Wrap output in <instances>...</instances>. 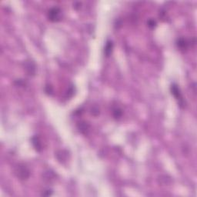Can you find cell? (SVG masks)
<instances>
[{
	"mask_svg": "<svg viewBox=\"0 0 197 197\" xmlns=\"http://www.w3.org/2000/svg\"><path fill=\"white\" fill-rule=\"evenodd\" d=\"M16 174L21 180H26L30 176V170L25 164H19L16 169Z\"/></svg>",
	"mask_w": 197,
	"mask_h": 197,
	"instance_id": "6da1fadb",
	"label": "cell"
},
{
	"mask_svg": "<svg viewBox=\"0 0 197 197\" xmlns=\"http://www.w3.org/2000/svg\"><path fill=\"white\" fill-rule=\"evenodd\" d=\"M170 90H171V93L173 95V96H174L176 100L179 101V105H180V106L182 107V106H184L185 103H184V100H183V96H182V94H181V91H180V89L178 86V85H176V84L175 83L173 84V85L171 86V88H170Z\"/></svg>",
	"mask_w": 197,
	"mask_h": 197,
	"instance_id": "7a4b0ae2",
	"label": "cell"
},
{
	"mask_svg": "<svg viewBox=\"0 0 197 197\" xmlns=\"http://www.w3.org/2000/svg\"><path fill=\"white\" fill-rule=\"evenodd\" d=\"M61 9L58 7H52L48 12V18L52 22H58L61 19Z\"/></svg>",
	"mask_w": 197,
	"mask_h": 197,
	"instance_id": "3957f363",
	"label": "cell"
},
{
	"mask_svg": "<svg viewBox=\"0 0 197 197\" xmlns=\"http://www.w3.org/2000/svg\"><path fill=\"white\" fill-rule=\"evenodd\" d=\"M24 69L26 71V72L28 73L29 75L30 76H33L35 75L36 72V66H35V63L32 60H26L25 61L24 64Z\"/></svg>",
	"mask_w": 197,
	"mask_h": 197,
	"instance_id": "277c9868",
	"label": "cell"
},
{
	"mask_svg": "<svg viewBox=\"0 0 197 197\" xmlns=\"http://www.w3.org/2000/svg\"><path fill=\"white\" fill-rule=\"evenodd\" d=\"M176 45H177V47L180 48L181 50H185V49H186L187 48H188L189 43V42L186 38L182 37V38H180L177 39Z\"/></svg>",
	"mask_w": 197,
	"mask_h": 197,
	"instance_id": "5b68a950",
	"label": "cell"
},
{
	"mask_svg": "<svg viewBox=\"0 0 197 197\" xmlns=\"http://www.w3.org/2000/svg\"><path fill=\"white\" fill-rule=\"evenodd\" d=\"M56 158L60 162H63L65 161H66L67 157H68V152L66 150H60L58 151L56 154Z\"/></svg>",
	"mask_w": 197,
	"mask_h": 197,
	"instance_id": "8992f818",
	"label": "cell"
},
{
	"mask_svg": "<svg viewBox=\"0 0 197 197\" xmlns=\"http://www.w3.org/2000/svg\"><path fill=\"white\" fill-rule=\"evenodd\" d=\"M32 143L33 145L34 148L38 151V152H40L41 150L42 149V143H41L40 140L38 136H34L32 139Z\"/></svg>",
	"mask_w": 197,
	"mask_h": 197,
	"instance_id": "52a82bcc",
	"label": "cell"
},
{
	"mask_svg": "<svg viewBox=\"0 0 197 197\" xmlns=\"http://www.w3.org/2000/svg\"><path fill=\"white\" fill-rule=\"evenodd\" d=\"M112 49H113V42H112V41L111 40L107 41L104 49V53L106 57H109V56L112 54Z\"/></svg>",
	"mask_w": 197,
	"mask_h": 197,
	"instance_id": "ba28073f",
	"label": "cell"
},
{
	"mask_svg": "<svg viewBox=\"0 0 197 197\" xmlns=\"http://www.w3.org/2000/svg\"><path fill=\"white\" fill-rule=\"evenodd\" d=\"M77 127H78V130L83 134H86L88 133V131L89 130V125L86 122H78Z\"/></svg>",
	"mask_w": 197,
	"mask_h": 197,
	"instance_id": "9c48e42d",
	"label": "cell"
},
{
	"mask_svg": "<svg viewBox=\"0 0 197 197\" xmlns=\"http://www.w3.org/2000/svg\"><path fill=\"white\" fill-rule=\"evenodd\" d=\"M56 178V174L54 173V172H51V171H47L45 172L44 173L43 179L45 181L48 182V183H51Z\"/></svg>",
	"mask_w": 197,
	"mask_h": 197,
	"instance_id": "30bf717a",
	"label": "cell"
},
{
	"mask_svg": "<svg viewBox=\"0 0 197 197\" xmlns=\"http://www.w3.org/2000/svg\"><path fill=\"white\" fill-rule=\"evenodd\" d=\"M112 114H113V116L115 119H120L122 115V111L120 108L119 107H116V108H114L113 110H112Z\"/></svg>",
	"mask_w": 197,
	"mask_h": 197,
	"instance_id": "8fae6325",
	"label": "cell"
},
{
	"mask_svg": "<svg viewBox=\"0 0 197 197\" xmlns=\"http://www.w3.org/2000/svg\"><path fill=\"white\" fill-rule=\"evenodd\" d=\"M147 25H148V26L149 27V28H155V26H156V21L155 20H154V19H149L148 22H147Z\"/></svg>",
	"mask_w": 197,
	"mask_h": 197,
	"instance_id": "7c38bea8",
	"label": "cell"
},
{
	"mask_svg": "<svg viewBox=\"0 0 197 197\" xmlns=\"http://www.w3.org/2000/svg\"><path fill=\"white\" fill-rule=\"evenodd\" d=\"M91 113L92 115H93L94 116H97L99 114H100V109L98 108L97 106H94L91 109Z\"/></svg>",
	"mask_w": 197,
	"mask_h": 197,
	"instance_id": "4fadbf2b",
	"label": "cell"
},
{
	"mask_svg": "<svg viewBox=\"0 0 197 197\" xmlns=\"http://www.w3.org/2000/svg\"><path fill=\"white\" fill-rule=\"evenodd\" d=\"M45 93L49 95H52V93H53V89H52V87L51 86H49V85H48V86H45Z\"/></svg>",
	"mask_w": 197,
	"mask_h": 197,
	"instance_id": "5bb4252c",
	"label": "cell"
},
{
	"mask_svg": "<svg viewBox=\"0 0 197 197\" xmlns=\"http://www.w3.org/2000/svg\"><path fill=\"white\" fill-rule=\"evenodd\" d=\"M73 92H74L73 87H72V86L69 87V89L68 90V93H67V96H68V97H72V95H73Z\"/></svg>",
	"mask_w": 197,
	"mask_h": 197,
	"instance_id": "9a60e30c",
	"label": "cell"
},
{
	"mask_svg": "<svg viewBox=\"0 0 197 197\" xmlns=\"http://www.w3.org/2000/svg\"><path fill=\"white\" fill-rule=\"evenodd\" d=\"M15 83H16V85L19 86H24L25 82L23 79H18V80H16V82H15Z\"/></svg>",
	"mask_w": 197,
	"mask_h": 197,
	"instance_id": "2e32d148",
	"label": "cell"
},
{
	"mask_svg": "<svg viewBox=\"0 0 197 197\" xmlns=\"http://www.w3.org/2000/svg\"><path fill=\"white\" fill-rule=\"evenodd\" d=\"M51 194H52V191H51V190H45V192H43V193H42V195H46V196H48V195H50Z\"/></svg>",
	"mask_w": 197,
	"mask_h": 197,
	"instance_id": "e0dca14e",
	"label": "cell"
}]
</instances>
